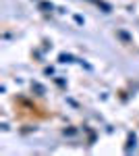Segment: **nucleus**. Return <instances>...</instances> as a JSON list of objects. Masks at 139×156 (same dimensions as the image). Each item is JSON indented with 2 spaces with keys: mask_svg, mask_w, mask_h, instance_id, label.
Instances as JSON below:
<instances>
[{
  "mask_svg": "<svg viewBox=\"0 0 139 156\" xmlns=\"http://www.w3.org/2000/svg\"><path fill=\"white\" fill-rule=\"evenodd\" d=\"M135 146H137V137H135V133H129V140H127V152H131V150H135Z\"/></svg>",
  "mask_w": 139,
  "mask_h": 156,
  "instance_id": "1",
  "label": "nucleus"
},
{
  "mask_svg": "<svg viewBox=\"0 0 139 156\" xmlns=\"http://www.w3.org/2000/svg\"><path fill=\"white\" fill-rule=\"evenodd\" d=\"M31 90L35 92V96H44V94H46V87H44L42 83H37V81L31 83Z\"/></svg>",
  "mask_w": 139,
  "mask_h": 156,
  "instance_id": "2",
  "label": "nucleus"
},
{
  "mask_svg": "<svg viewBox=\"0 0 139 156\" xmlns=\"http://www.w3.org/2000/svg\"><path fill=\"white\" fill-rule=\"evenodd\" d=\"M58 60H60V62H73V56H71V54H60V56H58Z\"/></svg>",
  "mask_w": 139,
  "mask_h": 156,
  "instance_id": "3",
  "label": "nucleus"
},
{
  "mask_svg": "<svg viewBox=\"0 0 139 156\" xmlns=\"http://www.w3.org/2000/svg\"><path fill=\"white\" fill-rule=\"evenodd\" d=\"M62 133H64V135H75V129H64Z\"/></svg>",
  "mask_w": 139,
  "mask_h": 156,
  "instance_id": "5",
  "label": "nucleus"
},
{
  "mask_svg": "<svg viewBox=\"0 0 139 156\" xmlns=\"http://www.w3.org/2000/svg\"><path fill=\"white\" fill-rule=\"evenodd\" d=\"M40 9H50V11H52V9H54V6H52V4H48V2H42V4H40Z\"/></svg>",
  "mask_w": 139,
  "mask_h": 156,
  "instance_id": "4",
  "label": "nucleus"
}]
</instances>
